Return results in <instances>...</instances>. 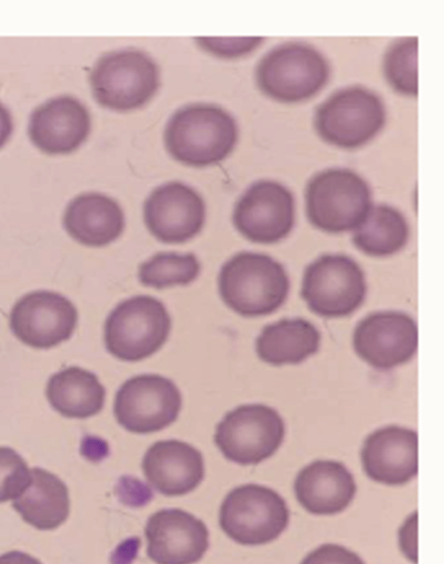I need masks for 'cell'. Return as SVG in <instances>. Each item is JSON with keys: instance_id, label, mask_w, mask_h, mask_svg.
<instances>
[{"instance_id": "cell-14", "label": "cell", "mask_w": 444, "mask_h": 564, "mask_svg": "<svg viewBox=\"0 0 444 564\" xmlns=\"http://www.w3.org/2000/svg\"><path fill=\"white\" fill-rule=\"evenodd\" d=\"M418 326L402 312H375L355 327L356 354L376 369L387 370L405 364L416 352Z\"/></svg>"}, {"instance_id": "cell-6", "label": "cell", "mask_w": 444, "mask_h": 564, "mask_svg": "<svg viewBox=\"0 0 444 564\" xmlns=\"http://www.w3.org/2000/svg\"><path fill=\"white\" fill-rule=\"evenodd\" d=\"M171 317L164 304L149 295L119 303L105 322L107 350L124 361H138L156 352L166 341Z\"/></svg>"}, {"instance_id": "cell-23", "label": "cell", "mask_w": 444, "mask_h": 564, "mask_svg": "<svg viewBox=\"0 0 444 564\" xmlns=\"http://www.w3.org/2000/svg\"><path fill=\"white\" fill-rule=\"evenodd\" d=\"M318 329L304 318H284L267 325L257 337L258 357L270 365L299 364L320 347Z\"/></svg>"}, {"instance_id": "cell-2", "label": "cell", "mask_w": 444, "mask_h": 564, "mask_svg": "<svg viewBox=\"0 0 444 564\" xmlns=\"http://www.w3.org/2000/svg\"><path fill=\"white\" fill-rule=\"evenodd\" d=\"M289 290L285 269L264 253L239 252L223 264L218 275L224 303L247 317L273 313L285 302Z\"/></svg>"}, {"instance_id": "cell-11", "label": "cell", "mask_w": 444, "mask_h": 564, "mask_svg": "<svg viewBox=\"0 0 444 564\" xmlns=\"http://www.w3.org/2000/svg\"><path fill=\"white\" fill-rule=\"evenodd\" d=\"M182 408L175 383L159 375H139L124 381L116 393L113 413L127 431L158 432L172 424Z\"/></svg>"}, {"instance_id": "cell-27", "label": "cell", "mask_w": 444, "mask_h": 564, "mask_svg": "<svg viewBox=\"0 0 444 564\" xmlns=\"http://www.w3.org/2000/svg\"><path fill=\"white\" fill-rule=\"evenodd\" d=\"M383 73L396 91L418 95V37L399 39L389 46L383 57Z\"/></svg>"}, {"instance_id": "cell-13", "label": "cell", "mask_w": 444, "mask_h": 564, "mask_svg": "<svg viewBox=\"0 0 444 564\" xmlns=\"http://www.w3.org/2000/svg\"><path fill=\"white\" fill-rule=\"evenodd\" d=\"M77 319V310L68 299L52 291H34L12 307L10 328L30 347L51 348L72 336Z\"/></svg>"}, {"instance_id": "cell-7", "label": "cell", "mask_w": 444, "mask_h": 564, "mask_svg": "<svg viewBox=\"0 0 444 564\" xmlns=\"http://www.w3.org/2000/svg\"><path fill=\"white\" fill-rule=\"evenodd\" d=\"M386 118L385 104L375 91L348 86L317 107L314 127L327 143L355 149L370 141L382 129Z\"/></svg>"}, {"instance_id": "cell-33", "label": "cell", "mask_w": 444, "mask_h": 564, "mask_svg": "<svg viewBox=\"0 0 444 564\" xmlns=\"http://www.w3.org/2000/svg\"><path fill=\"white\" fill-rule=\"evenodd\" d=\"M0 564H42L37 558L21 551H10L0 555Z\"/></svg>"}, {"instance_id": "cell-10", "label": "cell", "mask_w": 444, "mask_h": 564, "mask_svg": "<svg viewBox=\"0 0 444 564\" xmlns=\"http://www.w3.org/2000/svg\"><path fill=\"white\" fill-rule=\"evenodd\" d=\"M366 293L364 271L348 256L323 254L304 271L302 299L320 316H347L362 304Z\"/></svg>"}, {"instance_id": "cell-28", "label": "cell", "mask_w": 444, "mask_h": 564, "mask_svg": "<svg viewBox=\"0 0 444 564\" xmlns=\"http://www.w3.org/2000/svg\"><path fill=\"white\" fill-rule=\"evenodd\" d=\"M31 470L12 448L0 446V502L14 500L29 486Z\"/></svg>"}, {"instance_id": "cell-15", "label": "cell", "mask_w": 444, "mask_h": 564, "mask_svg": "<svg viewBox=\"0 0 444 564\" xmlns=\"http://www.w3.org/2000/svg\"><path fill=\"white\" fill-rule=\"evenodd\" d=\"M149 231L164 243H182L194 238L205 223V203L191 186L169 182L156 187L143 206Z\"/></svg>"}, {"instance_id": "cell-32", "label": "cell", "mask_w": 444, "mask_h": 564, "mask_svg": "<svg viewBox=\"0 0 444 564\" xmlns=\"http://www.w3.org/2000/svg\"><path fill=\"white\" fill-rule=\"evenodd\" d=\"M13 129L9 110L0 102V149L9 140Z\"/></svg>"}, {"instance_id": "cell-18", "label": "cell", "mask_w": 444, "mask_h": 564, "mask_svg": "<svg viewBox=\"0 0 444 564\" xmlns=\"http://www.w3.org/2000/svg\"><path fill=\"white\" fill-rule=\"evenodd\" d=\"M360 456L372 480L404 485L418 474V433L397 425L378 429L365 440Z\"/></svg>"}, {"instance_id": "cell-16", "label": "cell", "mask_w": 444, "mask_h": 564, "mask_svg": "<svg viewBox=\"0 0 444 564\" xmlns=\"http://www.w3.org/2000/svg\"><path fill=\"white\" fill-rule=\"evenodd\" d=\"M147 554L156 564H194L209 545L206 524L182 509H161L148 519Z\"/></svg>"}, {"instance_id": "cell-17", "label": "cell", "mask_w": 444, "mask_h": 564, "mask_svg": "<svg viewBox=\"0 0 444 564\" xmlns=\"http://www.w3.org/2000/svg\"><path fill=\"white\" fill-rule=\"evenodd\" d=\"M89 131V112L72 96H58L39 106L32 112L28 128L32 143L47 154L75 151Z\"/></svg>"}, {"instance_id": "cell-1", "label": "cell", "mask_w": 444, "mask_h": 564, "mask_svg": "<svg viewBox=\"0 0 444 564\" xmlns=\"http://www.w3.org/2000/svg\"><path fill=\"white\" fill-rule=\"evenodd\" d=\"M238 127L217 105L192 104L175 111L166 123L164 143L178 162L204 167L223 161L235 148Z\"/></svg>"}, {"instance_id": "cell-24", "label": "cell", "mask_w": 444, "mask_h": 564, "mask_svg": "<svg viewBox=\"0 0 444 564\" xmlns=\"http://www.w3.org/2000/svg\"><path fill=\"white\" fill-rule=\"evenodd\" d=\"M105 395V388L97 376L76 366L54 373L46 386L51 406L66 417L96 415L104 406Z\"/></svg>"}, {"instance_id": "cell-8", "label": "cell", "mask_w": 444, "mask_h": 564, "mask_svg": "<svg viewBox=\"0 0 444 564\" xmlns=\"http://www.w3.org/2000/svg\"><path fill=\"white\" fill-rule=\"evenodd\" d=\"M290 511L273 489L248 484L234 488L219 510V525L234 541L243 545L266 544L288 527Z\"/></svg>"}, {"instance_id": "cell-5", "label": "cell", "mask_w": 444, "mask_h": 564, "mask_svg": "<svg viewBox=\"0 0 444 564\" xmlns=\"http://www.w3.org/2000/svg\"><path fill=\"white\" fill-rule=\"evenodd\" d=\"M89 82L100 106L128 111L145 105L154 96L160 73L147 53L126 48L102 55L91 68Z\"/></svg>"}, {"instance_id": "cell-22", "label": "cell", "mask_w": 444, "mask_h": 564, "mask_svg": "<svg viewBox=\"0 0 444 564\" xmlns=\"http://www.w3.org/2000/svg\"><path fill=\"white\" fill-rule=\"evenodd\" d=\"M30 470L31 481L13 500L12 507L35 529H56L69 514L68 489L57 476L45 469L35 467Z\"/></svg>"}, {"instance_id": "cell-19", "label": "cell", "mask_w": 444, "mask_h": 564, "mask_svg": "<svg viewBox=\"0 0 444 564\" xmlns=\"http://www.w3.org/2000/svg\"><path fill=\"white\" fill-rule=\"evenodd\" d=\"M149 485L164 496L193 491L204 478V459L188 443L167 440L152 444L142 459Z\"/></svg>"}, {"instance_id": "cell-12", "label": "cell", "mask_w": 444, "mask_h": 564, "mask_svg": "<svg viewBox=\"0 0 444 564\" xmlns=\"http://www.w3.org/2000/svg\"><path fill=\"white\" fill-rule=\"evenodd\" d=\"M232 221L236 229L252 242H278L294 225L293 195L279 182L257 181L237 200Z\"/></svg>"}, {"instance_id": "cell-21", "label": "cell", "mask_w": 444, "mask_h": 564, "mask_svg": "<svg viewBox=\"0 0 444 564\" xmlns=\"http://www.w3.org/2000/svg\"><path fill=\"white\" fill-rule=\"evenodd\" d=\"M63 224L77 242L88 247H102L121 235L124 215L111 197L100 193H84L67 205Z\"/></svg>"}, {"instance_id": "cell-4", "label": "cell", "mask_w": 444, "mask_h": 564, "mask_svg": "<svg viewBox=\"0 0 444 564\" xmlns=\"http://www.w3.org/2000/svg\"><path fill=\"white\" fill-rule=\"evenodd\" d=\"M329 65L310 44L286 42L270 50L258 63L260 90L281 102H299L317 94L327 83Z\"/></svg>"}, {"instance_id": "cell-25", "label": "cell", "mask_w": 444, "mask_h": 564, "mask_svg": "<svg viewBox=\"0 0 444 564\" xmlns=\"http://www.w3.org/2000/svg\"><path fill=\"white\" fill-rule=\"evenodd\" d=\"M409 238L405 217L394 207L372 206L364 221L355 229L354 245L364 253L386 257L401 250Z\"/></svg>"}, {"instance_id": "cell-20", "label": "cell", "mask_w": 444, "mask_h": 564, "mask_svg": "<svg viewBox=\"0 0 444 564\" xmlns=\"http://www.w3.org/2000/svg\"><path fill=\"white\" fill-rule=\"evenodd\" d=\"M297 501L314 514H335L348 507L356 492L350 471L339 462L315 460L296 476Z\"/></svg>"}, {"instance_id": "cell-31", "label": "cell", "mask_w": 444, "mask_h": 564, "mask_svg": "<svg viewBox=\"0 0 444 564\" xmlns=\"http://www.w3.org/2000/svg\"><path fill=\"white\" fill-rule=\"evenodd\" d=\"M402 553L414 564L418 563V513L413 512L398 532Z\"/></svg>"}, {"instance_id": "cell-26", "label": "cell", "mask_w": 444, "mask_h": 564, "mask_svg": "<svg viewBox=\"0 0 444 564\" xmlns=\"http://www.w3.org/2000/svg\"><path fill=\"white\" fill-rule=\"evenodd\" d=\"M201 272V263L193 253L160 252L140 264L139 281L147 286L163 289L186 285Z\"/></svg>"}, {"instance_id": "cell-9", "label": "cell", "mask_w": 444, "mask_h": 564, "mask_svg": "<svg viewBox=\"0 0 444 564\" xmlns=\"http://www.w3.org/2000/svg\"><path fill=\"white\" fill-rule=\"evenodd\" d=\"M284 433V422L277 410L251 403L229 411L217 424L214 441L227 459L255 465L278 451Z\"/></svg>"}, {"instance_id": "cell-30", "label": "cell", "mask_w": 444, "mask_h": 564, "mask_svg": "<svg viewBox=\"0 0 444 564\" xmlns=\"http://www.w3.org/2000/svg\"><path fill=\"white\" fill-rule=\"evenodd\" d=\"M301 564H365L355 552L333 543L318 546L308 553Z\"/></svg>"}, {"instance_id": "cell-3", "label": "cell", "mask_w": 444, "mask_h": 564, "mask_svg": "<svg viewBox=\"0 0 444 564\" xmlns=\"http://www.w3.org/2000/svg\"><path fill=\"white\" fill-rule=\"evenodd\" d=\"M305 206L314 227L331 234L349 231L364 221L372 207L371 191L356 172L331 167L308 181Z\"/></svg>"}, {"instance_id": "cell-29", "label": "cell", "mask_w": 444, "mask_h": 564, "mask_svg": "<svg viewBox=\"0 0 444 564\" xmlns=\"http://www.w3.org/2000/svg\"><path fill=\"white\" fill-rule=\"evenodd\" d=\"M198 45L208 53L224 58L246 55L257 48L262 37H197Z\"/></svg>"}]
</instances>
